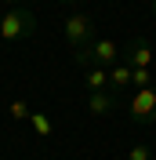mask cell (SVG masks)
Wrapping results in <instances>:
<instances>
[{"label":"cell","instance_id":"cell-1","mask_svg":"<svg viewBox=\"0 0 156 160\" xmlns=\"http://www.w3.org/2000/svg\"><path fill=\"white\" fill-rule=\"evenodd\" d=\"M37 33V15L29 8H7L0 15V40H26Z\"/></svg>","mask_w":156,"mask_h":160},{"label":"cell","instance_id":"cell-2","mask_svg":"<svg viewBox=\"0 0 156 160\" xmlns=\"http://www.w3.org/2000/svg\"><path fill=\"white\" fill-rule=\"evenodd\" d=\"M76 62L84 69H113L120 66V48L113 40H91L84 51H76Z\"/></svg>","mask_w":156,"mask_h":160},{"label":"cell","instance_id":"cell-3","mask_svg":"<svg viewBox=\"0 0 156 160\" xmlns=\"http://www.w3.org/2000/svg\"><path fill=\"white\" fill-rule=\"evenodd\" d=\"M66 40H69L73 51H84L91 40H98L95 37V18H91L87 11H73L66 18Z\"/></svg>","mask_w":156,"mask_h":160},{"label":"cell","instance_id":"cell-4","mask_svg":"<svg viewBox=\"0 0 156 160\" xmlns=\"http://www.w3.org/2000/svg\"><path fill=\"white\" fill-rule=\"evenodd\" d=\"M120 62L131 66V69H153V66H156V55H153V48H149L142 37H131L124 48H120Z\"/></svg>","mask_w":156,"mask_h":160},{"label":"cell","instance_id":"cell-5","mask_svg":"<svg viewBox=\"0 0 156 160\" xmlns=\"http://www.w3.org/2000/svg\"><path fill=\"white\" fill-rule=\"evenodd\" d=\"M131 120L134 124H156V88H142L131 95Z\"/></svg>","mask_w":156,"mask_h":160},{"label":"cell","instance_id":"cell-6","mask_svg":"<svg viewBox=\"0 0 156 160\" xmlns=\"http://www.w3.org/2000/svg\"><path fill=\"white\" fill-rule=\"evenodd\" d=\"M87 113L91 117H109V113L116 109V95L113 91H87Z\"/></svg>","mask_w":156,"mask_h":160},{"label":"cell","instance_id":"cell-7","mask_svg":"<svg viewBox=\"0 0 156 160\" xmlns=\"http://www.w3.org/2000/svg\"><path fill=\"white\" fill-rule=\"evenodd\" d=\"M127 88H131V66H124V62H120V66H113V69H109V91L120 98Z\"/></svg>","mask_w":156,"mask_h":160},{"label":"cell","instance_id":"cell-8","mask_svg":"<svg viewBox=\"0 0 156 160\" xmlns=\"http://www.w3.org/2000/svg\"><path fill=\"white\" fill-rule=\"evenodd\" d=\"M87 91H109V69H84Z\"/></svg>","mask_w":156,"mask_h":160},{"label":"cell","instance_id":"cell-9","mask_svg":"<svg viewBox=\"0 0 156 160\" xmlns=\"http://www.w3.org/2000/svg\"><path fill=\"white\" fill-rule=\"evenodd\" d=\"M131 88H134V91L153 88V69H131Z\"/></svg>","mask_w":156,"mask_h":160},{"label":"cell","instance_id":"cell-10","mask_svg":"<svg viewBox=\"0 0 156 160\" xmlns=\"http://www.w3.org/2000/svg\"><path fill=\"white\" fill-rule=\"evenodd\" d=\"M127 160H156V157H153V146H145V142H134V146L127 149Z\"/></svg>","mask_w":156,"mask_h":160},{"label":"cell","instance_id":"cell-11","mask_svg":"<svg viewBox=\"0 0 156 160\" xmlns=\"http://www.w3.org/2000/svg\"><path fill=\"white\" fill-rule=\"evenodd\" d=\"M29 124L37 128V135H51V120L44 117V113H33V117H29Z\"/></svg>","mask_w":156,"mask_h":160},{"label":"cell","instance_id":"cell-12","mask_svg":"<svg viewBox=\"0 0 156 160\" xmlns=\"http://www.w3.org/2000/svg\"><path fill=\"white\" fill-rule=\"evenodd\" d=\"M11 113H15V117H18V120H26V117H33V113L26 109V106H22V102H11Z\"/></svg>","mask_w":156,"mask_h":160},{"label":"cell","instance_id":"cell-13","mask_svg":"<svg viewBox=\"0 0 156 160\" xmlns=\"http://www.w3.org/2000/svg\"><path fill=\"white\" fill-rule=\"evenodd\" d=\"M11 8H26V4H29V0H7Z\"/></svg>","mask_w":156,"mask_h":160},{"label":"cell","instance_id":"cell-14","mask_svg":"<svg viewBox=\"0 0 156 160\" xmlns=\"http://www.w3.org/2000/svg\"><path fill=\"white\" fill-rule=\"evenodd\" d=\"M62 4H66V8H80V4H84V0H62Z\"/></svg>","mask_w":156,"mask_h":160},{"label":"cell","instance_id":"cell-15","mask_svg":"<svg viewBox=\"0 0 156 160\" xmlns=\"http://www.w3.org/2000/svg\"><path fill=\"white\" fill-rule=\"evenodd\" d=\"M153 18H156V0H153Z\"/></svg>","mask_w":156,"mask_h":160},{"label":"cell","instance_id":"cell-16","mask_svg":"<svg viewBox=\"0 0 156 160\" xmlns=\"http://www.w3.org/2000/svg\"><path fill=\"white\" fill-rule=\"evenodd\" d=\"M153 80H156V66H153Z\"/></svg>","mask_w":156,"mask_h":160}]
</instances>
